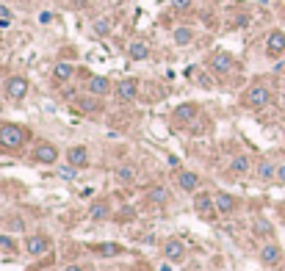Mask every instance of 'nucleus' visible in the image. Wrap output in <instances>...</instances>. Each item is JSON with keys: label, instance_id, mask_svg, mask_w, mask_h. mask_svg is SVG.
<instances>
[{"label": "nucleus", "instance_id": "393cba45", "mask_svg": "<svg viewBox=\"0 0 285 271\" xmlns=\"http://www.w3.org/2000/svg\"><path fill=\"white\" fill-rule=\"evenodd\" d=\"M92 252H94V255H100V257H117V255L125 252V249H122L119 243H94Z\"/></svg>", "mask_w": 285, "mask_h": 271}, {"label": "nucleus", "instance_id": "b1692460", "mask_svg": "<svg viewBox=\"0 0 285 271\" xmlns=\"http://www.w3.org/2000/svg\"><path fill=\"white\" fill-rule=\"evenodd\" d=\"M89 92L97 94V97H105V94L111 92V80L103 78V75H94V78L89 80Z\"/></svg>", "mask_w": 285, "mask_h": 271}, {"label": "nucleus", "instance_id": "4be33fe9", "mask_svg": "<svg viewBox=\"0 0 285 271\" xmlns=\"http://www.w3.org/2000/svg\"><path fill=\"white\" fill-rule=\"evenodd\" d=\"M127 56H130L133 61H144L147 56H150V44L141 42V39H136V42L127 44Z\"/></svg>", "mask_w": 285, "mask_h": 271}, {"label": "nucleus", "instance_id": "2f4dec72", "mask_svg": "<svg viewBox=\"0 0 285 271\" xmlns=\"http://www.w3.org/2000/svg\"><path fill=\"white\" fill-rule=\"evenodd\" d=\"M64 271H86V268H83V266H67Z\"/></svg>", "mask_w": 285, "mask_h": 271}, {"label": "nucleus", "instance_id": "c85d7f7f", "mask_svg": "<svg viewBox=\"0 0 285 271\" xmlns=\"http://www.w3.org/2000/svg\"><path fill=\"white\" fill-rule=\"evenodd\" d=\"M0 249H6V252H14V241H11L9 235H0Z\"/></svg>", "mask_w": 285, "mask_h": 271}, {"label": "nucleus", "instance_id": "aec40b11", "mask_svg": "<svg viewBox=\"0 0 285 271\" xmlns=\"http://www.w3.org/2000/svg\"><path fill=\"white\" fill-rule=\"evenodd\" d=\"M196 114H200V108H196V103H183V105H178L174 108V122H183V125H186V122H191V119H196Z\"/></svg>", "mask_w": 285, "mask_h": 271}, {"label": "nucleus", "instance_id": "f03ea898", "mask_svg": "<svg viewBox=\"0 0 285 271\" xmlns=\"http://www.w3.org/2000/svg\"><path fill=\"white\" fill-rule=\"evenodd\" d=\"M194 211L202 221L208 224H216L219 221V208H216V196L213 194H194Z\"/></svg>", "mask_w": 285, "mask_h": 271}, {"label": "nucleus", "instance_id": "6ab92c4d", "mask_svg": "<svg viewBox=\"0 0 285 271\" xmlns=\"http://www.w3.org/2000/svg\"><path fill=\"white\" fill-rule=\"evenodd\" d=\"M252 233L257 235V238H274V224H271L266 216H255V221H252Z\"/></svg>", "mask_w": 285, "mask_h": 271}, {"label": "nucleus", "instance_id": "a211bd4d", "mask_svg": "<svg viewBox=\"0 0 285 271\" xmlns=\"http://www.w3.org/2000/svg\"><path fill=\"white\" fill-rule=\"evenodd\" d=\"M255 174H257V177H260L263 183H271V180H277V164H271L269 158L257 161V164H255Z\"/></svg>", "mask_w": 285, "mask_h": 271}, {"label": "nucleus", "instance_id": "dca6fc26", "mask_svg": "<svg viewBox=\"0 0 285 271\" xmlns=\"http://www.w3.org/2000/svg\"><path fill=\"white\" fill-rule=\"evenodd\" d=\"M89 216H92V221H105V219H111V202L108 199H94L92 205H89Z\"/></svg>", "mask_w": 285, "mask_h": 271}, {"label": "nucleus", "instance_id": "9b49d317", "mask_svg": "<svg viewBox=\"0 0 285 271\" xmlns=\"http://www.w3.org/2000/svg\"><path fill=\"white\" fill-rule=\"evenodd\" d=\"M200 183H202L200 174L191 172V169H180V172H178V186H180L186 194H194L196 188H200Z\"/></svg>", "mask_w": 285, "mask_h": 271}, {"label": "nucleus", "instance_id": "f257e3e1", "mask_svg": "<svg viewBox=\"0 0 285 271\" xmlns=\"http://www.w3.org/2000/svg\"><path fill=\"white\" fill-rule=\"evenodd\" d=\"M31 141V130L17 122H3L0 125V152L3 155H19L25 144Z\"/></svg>", "mask_w": 285, "mask_h": 271}, {"label": "nucleus", "instance_id": "ddd939ff", "mask_svg": "<svg viewBox=\"0 0 285 271\" xmlns=\"http://www.w3.org/2000/svg\"><path fill=\"white\" fill-rule=\"evenodd\" d=\"M210 70L216 72V75H227L230 70H233V56L230 53H213V58H210Z\"/></svg>", "mask_w": 285, "mask_h": 271}, {"label": "nucleus", "instance_id": "423d86ee", "mask_svg": "<svg viewBox=\"0 0 285 271\" xmlns=\"http://www.w3.org/2000/svg\"><path fill=\"white\" fill-rule=\"evenodd\" d=\"M255 169V164H252V158H249L247 152H241V155H235L233 161H230V166H227V174L230 177H244V174H249Z\"/></svg>", "mask_w": 285, "mask_h": 271}, {"label": "nucleus", "instance_id": "cd10ccee", "mask_svg": "<svg viewBox=\"0 0 285 271\" xmlns=\"http://www.w3.org/2000/svg\"><path fill=\"white\" fill-rule=\"evenodd\" d=\"M94 31H97L100 36H105V33L111 31V25H108V19H97V22H94Z\"/></svg>", "mask_w": 285, "mask_h": 271}, {"label": "nucleus", "instance_id": "5701e85b", "mask_svg": "<svg viewBox=\"0 0 285 271\" xmlns=\"http://www.w3.org/2000/svg\"><path fill=\"white\" fill-rule=\"evenodd\" d=\"M75 75V66L70 64V61H58L56 66H53V78L58 80V83H64V80H72Z\"/></svg>", "mask_w": 285, "mask_h": 271}, {"label": "nucleus", "instance_id": "7ed1b4c3", "mask_svg": "<svg viewBox=\"0 0 285 271\" xmlns=\"http://www.w3.org/2000/svg\"><path fill=\"white\" fill-rule=\"evenodd\" d=\"M241 105L249 108V111H263L266 105H271V89L263 83H255L252 89L241 97Z\"/></svg>", "mask_w": 285, "mask_h": 271}, {"label": "nucleus", "instance_id": "2eb2a0df", "mask_svg": "<svg viewBox=\"0 0 285 271\" xmlns=\"http://www.w3.org/2000/svg\"><path fill=\"white\" fill-rule=\"evenodd\" d=\"M216 208H219V213L222 216H233L235 213V208H238V202H235V196L233 194H227V191H216Z\"/></svg>", "mask_w": 285, "mask_h": 271}, {"label": "nucleus", "instance_id": "39448f33", "mask_svg": "<svg viewBox=\"0 0 285 271\" xmlns=\"http://www.w3.org/2000/svg\"><path fill=\"white\" fill-rule=\"evenodd\" d=\"M3 92H6V97H9V100H23L25 94H28V80L19 78V75H11V78H6Z\"/></svg>", "mask_w": 285, "mask_h": 271}, {"label": "nucleus", "instance_id": "1a4fd4ad", "mask_svg": "<svg viewBox=\"0 0 285 271\" xmlns=\"http://www.w3.org/2000/svg\"><path fill=\"white\" fill-rule=\"evenodd\" d=\"M164 257L169 263H183V257H186V243L180 238H169L164 243Z\"/></svg>", "mask_w": 285, "mask_h": 271}, {"label": "nucleus", "instance_id": "6e6552de", "mask_svg": "<svg viewBox=\"0 0 285 271\" xmlns=\"http://www.w3.org/2000/svg\"><path fill=\"white\" fill-rule=\"evenodd\" d=\"M266 53H269V58L285 56V33L282 31H271L266 36Z\"/></svg>", "mask_w": 285, "mask_h": 271}, {"label": "nucleus", "instance_id": "20e7f679", "mask_svg": "<svg viewBox=\"0 0 285 271\" xmlns=\"http://www.w3.org/2000/svg\"><path fill=\"white\" fill-rule=\"evenodd\" d=\"M33 161L36 164H45V166H53L58 161V147L56 144H50V141H39L36 147H33Z\"/></svg>", "mask_w": 285, "mask_h": 271}, {"label": "nucleus", "instance_id": "4468645a", "mask_svg": "<svg viewBox=\"0 0 285 271\" xmlns=\"http://www.w3.org/2000/svg\"><path fill=\"white\" fill-rule=\"evenodd\" d=\"M117 97L119 100H136L139 97V80H133V78H125V80H119L117 83Z\"/></svg>", "mask_w": 285, "mask_h": 271}, {"label": "nucleus", "instance_id": "412c9836", "mask_svg": "<svg viewBox=\"0 0 285 271\" xmlns=\"http://www.w3.org/2000/svg\"><path fill=\"white\" fill-rule=\"evenodd\" d=\"M117 180L122 183V186H133L136 180H139V169H136L133 164H125L117 169Z\"/></svg>", "mask_w": 285, "mask_h": 271}, {"label": "nucleus", "instance_id": "7c9ffc66", "mask_svg": "<svg viewBox=\"0 0 285 271\" xmlns=\"http://www.w3.org/2000/svg\"><path fill=\"white\" fill-rule=\"evenodd\" d=\"M277 183H285V164L277 166Z\"/></svg>", "mask_w": 285, "mask_h": 271}, {"label": "nucleus", "instance_id": "bb28decb", "mask_svg": "<svg viewBox=\"0 0 285 271\" xmlns=\"http://www.w3.org/2000/svg\"><path fill=\"white\" fill-rule=\"evenodd\" d=\"M172 39H174V44H180V47H188V44L194 42V31H191V28H174Z\"/></svg>", "mask_w": 285, "mask_h": 271}, {"label": "nucleus", "instance_id": "f8f14e48", "mask_svg": "<svg viewBox=\"0 0 285 271\" xmlns=\"http://www.w3.org/2000/svg\"><path fill=\"white\" fill-rule=\"evenodd\" d=\"M67 164H72V166H78V169L89 166V150H86L83 144L70 147V150H67Z\"/></svg>", "mask_w": 285, "mask_h": 271}, {"label": "nucleus", "instance_id": "0eeeda50", "mask_svg": "<svg viewBox=\"0 0 285 271\" xmlns=\"http://www.w3.org/2000/svg\"><path fill=\"white\" fill-rule=\"evenodd\" d=\"M50 249H53V241L47 238V235H42V233L25 238V252L28 255H45V252H50Z\"/></svg>", "mask_w": 285, "mask_h": 271}, {"label": "nucleus", "instance_id": "9d476101", "mask_svg": "<svg viewBox=\"0 0 285 271\" xmlns=\"http://www.w3.org/2000/svg\"><path fill=\"white\" fill-rule=\"evenodd\" d=\"M257 257H260V263L263 266H277V263L282 260V249L277 246V243H263L260 246V252H257Z\"/></svg>", "mask_w": 285, "mask_h": 271}, {"label": "nucleus", "instance_id": "a878e982", "mask_svg": "<svg viewBox=\"0 0 285 271\" xmlns=\"http://www.w3.org/2000/svg\"><path fill=\"white\" fill-rule=\"evenodd\" d=\"M147 199H150V205H155V208H158V205H166V202H169V191H166L164 186H155V188H150Z\"/></svg>", "mask_w": 285, "mask_h": 271}, {"label": "nucleus", "instance_id": "f3484780", "mask_svg": "<svg viewBox=\"0 0 285 271\" xmlns=\"http://www.w3.org/2000/svg\"><path fill=\"white\" fill-rule=\"evenodd\" d=\"M75 105H78V111L80 114H100L103 111V105H100V100H97V94H86V97H78L75 100Z\"/></svg>", "mask_w": 285, "mask_h": 271}, {"label": "nucleus", "instance_id": "c756f323", "mask_svg": "<svg viewBox=\"0 0 285 271\" xmlns=\"http://www.w3.org/2000/svg\"><path fill=\"white\" fill-rule=\"evenodd\" d=\"M172 6H174V9H183V11H186L188 6H191V0H172Z\"/></svg>", "mask_w": 285, "mask_h": 271}, {"label": "nucleus", "instance_id": "473e14b6", "mask_svg": "<svg viewBox=\"0 0 285 271\" xmlns=\"http://www.w3.org/2000/svg\"><path fill=\"white\" fill-rule=\"evenodd\" d=\"M0 53H3V44H0Z\"/></svg>", "mask_w": 285, "mask_h": 271}]
</instances>
